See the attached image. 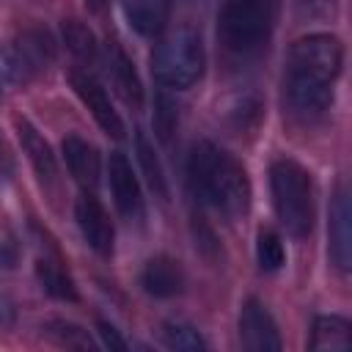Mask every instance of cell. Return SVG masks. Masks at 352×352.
<instances>
[{"label": "cell", "mask_w": 352, "mask_h": 352, "mask_svg": "<svg viewBox=\"0 0 352 352\" xmlns=\"http://www.w3.org/2000/svg\"><path fill=\"white\" fill-rule=\"evenodd\" d=\"M344 72V44L336 33H305L289 44L280 72V102L292 121L314 126L336 102Z\"/></svg>", "instance_id": "6da1fadb"}, {"label": "cell", "mask_w": 352, "mask_h": 352, "mask_svg": "<svg viewBox=\"0 0 352 352\" xmlns=\"http://www.w3.org/2000/svg\"><path fill=\"white\" fill-rule=\"evenodd\" d=\"M16 173V160H14V151L8 146V140L0 135V190L14 179Z\"/></svg>", "instance_id": "484cf974"}, {"label": "cell", "mask_w": 352, "mask_h": 352, "mask_svg": "<svg viewBox=\"0 0 352 352\" xmlns=\"http://www.w3.org/2000/svg\"><path fill=\"white\" fill-rule=\"evenodd\" d=\"M107 184H110V195L113 204L118 209V214L129 223V226H143L146 220V198H143V187L140 179L129 162V157L124 151H110L107 157Z\"/></svg>", "instance_id": "52a82bcc"}, {"label": "cell", "mask_w": 352, "mask_h": 352, "mask_svg": "<svg viewBox=\"0 0 352 352\" xmlns=\"http://www.w3.org/2000/svg\"><path fill=\"white\" fill-rule=\"evenodd\" d=\"M85 6H88L94 14H102V11L110 6V0H85Z\"/></svg>", "instance_id": "4316f807"}, {"label": "cell", "mask_w": 352, "mask_h": 352, "mask_svg": "<svg viewBox=\"0 0 352 352\" xmlns=\"http://www.w3.org/2000/svg\"><path fill=\"white\" fill-rule=\"evenodd\" d=\"M283 0H220L217 41L234 63L258 60L278 28Z\"/></svg>", "instance_id": "3957f363"}, {"label": "cell", "mask_w": 352, "mask_h": 352, "mask_svg": "<svg viewBox=\"0 0 352 352\" xmlns=\"http://www.w3.org/2000/svg\"><path fill=\"white\" fill-rule=\"evenodd\" d=\"M206 72V47L195 28L182 25L157 36L151 50V77L165 91H187Z\"/></svg>", "instance_id": "5b68a950"}, {"label": "cell", "mask_w": 352, "mask_h": 352, "mask_svg": "<svg viewBox=\"0 0 352 352\" xmlns=\"http://www.w3.org/2000/svg\"><path fill=\"white\" fill-rule=\"evenodd\" d=\"M176 126H179V104H176V99H170L162 91L154 99V132L162 143H170Z\"/></svg>", "instance_id": "cb8c5ba5"}, {"label": "cell", "mask_w": 352, "mask_h": 352, "mask_svg": "<svg viewBox=\"0 0 352 352\" xmlns=\"http://www.w3.org/2000/svg\"><path fill=\"white\" fill-rule=\"evenodd\" d=\"M60 41L74 58V69L94 72V66H102V44L94 36V30L82 19H63L60 25Z\"/></svg>", "instance_id": "ac0fdd59"}, {"label": "cell", "mask_w": 352, "mask_h": 352, "mask_svg": "<svg viewBox=\"0 0 352 352\" xmlns=\"http://www.w3.org/2000/svg\"><path fill=\"white\" fill-rule=\"evenodd\" d=\"M41 336L47 341H52L55 346H66V349H96V341L91 338V333L69 319H47L41 324Z\"/></svg>", "instance_id": "44dd1931"}, {"label": "cell", "mask_w": 352, "mask_h": 352, "mask_svg": "<svg viewBox=\"0 0 352 352\" xmlns=\"http://www.w3.org/2000/svg\"><path fill=\"white\" fill-rule=\"evenodd\" d=\"M160 338H162V346L165 349H176V352H198V349H206V338L201 336L198 327H192L190 322H182V319H170L160 327Z\"/></svg>", "instance_id": "7402d4cb"}, {"label": "cell", "mask_w": 352, "mask_h": 352, "mask_svg": "<svg viewBox=\"0 0 352 352\" xmlns=\"http://www.w3.org/2000/svg\"><path fill=\"white\" fill-rule=\"evenodd\" d=\"M14 129H16L19 146L25 151V157H28L36 179L41 182V187L44 190H58V184H60V168H58V157H55L52 146L47 143V138L25 116H14Z\"/></svg>", "instance_id": "4fadbf2b"}, {"label": "cell", "mask_w": 352, "mask_h": 352, "mask_svg": "<svg viewBox=\"0 0 352 352\" xmlns=\"http://www.w3.org/2000/svg\"><path fill=\"white\" fill-rule=\"evenodd\" d=\"M60 154H63V162L69 168V176L74 179V184L80 190H88V192H96L99 182H102V157H99V148L85 140L82 135H66L60 140Z\"/></svg>", "instance_id": "9a60e30c"}, {"label": "cell", "mask_w": 352, "mask_h": 352, "mask_svg": "<svg viewBox=\"0 0 352 352\" xmlns=\"http://www.w3.org/2000/svg\"><path fill=\"white\" fill-rule=\"evenodd\" d=\"M58 60V38L44 25H28L0 41V91L25 88Z\"/></svg>", "instance_id": "8992f818"}, {"label": "cell", "mask_w": 352, "mask_h": 352, "mask_svg": "<svg viewBox=\"0 0 352 352\" xmlns=\"http://www.w3.org/2000/svg\"><path fill=\"white\" fill-rule=\"evenodd\" d=\"M96 333H99V338H102V346H110V349H129V341L116 330L113 322L99 319V322H96Z\"/></svg>", "instance_id": "d4e9b609"}, {"label": "cell", "mask_w": 352, "mask_h": 352, "mask_svg": "<svg viewBox=\"0 0 352 352\" xmlns=\"http://www.w3.org/2000/svg\"><path fill=\"white\" fill-rule=\"evenodd\" d=\"M135 157H138V165H140V173L151 190V195L160 201V204H168L170 201V184H168V176H165V168L160 162V154L154 148V143L148 140V135L143 129H135Z\"/></svg>", "instance_id": "d6986e66"}, {"label": "cell", "mask_w": 352, "mask_h": 352, "mask_svg": "<svg viewBox=\"0 0 352 352\" xmlns=\"http://www.w3.org/2000/svg\"><path fill=\"white\" fill-rule=\"evenodd\" d=\"M129 28L143 38H157L170 22V0H121Z\"/></svg>", "instance_id": "e0dca14e"}, {"label": "cell", "mask_w": 352, "mask_h": 352, "mask_svg": "<svg viewBox=\"0 0 352 352\" xmlns=\"http://www.w3.org/2000/svg\"><path fill=\"white\" fill-rule=\"evenodd\" d=\"M33 275H36V283L38 289L58 300V302H77L80 300V292H77V280L72 278L69 267H66V258L60 256V250L55 245H47L38 256H36V264H33Z\"/></svg>", "instance_id": "5bb4252c"}, {"label": "cell", "mask_w": 352, "mask_h": 352, "mask_svg": "<svg viewBox=\"0 0 352 352\" xmlns=\"http://www.w3.org/2000/svg\"><path fill=\"white\" fill-rule=\"evenodd\" d=\"M184 283H187V278H184L182 264L168 253H154L151 258H146V264L140 270V286L154 300L179 297L184 292Z\"/></svg>", "instance_id": "2e32d148"}, {"label": "cell", "mask_w": 352, "mask_h": 352, "mask_svg": "<svg viewBox=\"0 0 352 352\" xmlns=\"http://www.w3.org/2000/svg\"><path fill=\"white\" fill-rule=\"evenodd\" d=\"M187 184L192 198L206 209L234 223L250 212L253 187L248 168L239 157L217 146L214 140H195L187 154Z\"/></svg>", "instance_id": "7a4b0ae2"}, {"label": "cell", "mask_w": 352, "mask_h": 352, "mask_svg": "<svg viewBox=\"0 0 352 352\" xmlns=\"http://www.w3.org/2000/svg\"><path fill=\"white\" fill-rule=\"evenodd\" d=\"M69 85L77 94V99L82 102V107L91 113V118L96 121V126L110 135V138H124V121L118 116V110L110 102L107 88L102 85V80L94 72L85 69H72L69 72Z\"/></svg>", "instance_id": "ba28073f"}, {"label": "cell", "mask_w": 352, "mask_h": 352, "mask_svg": "<svg viewBox=\"0 0 352 352\" xmlns=\"http://www.w3.org/2000/svg\"><path fill=\"white\" fill-rule=\"evenodd\" d=\"M74 223L80 228V236L85 239V245L102 256L110 258L116 250V226L110 220V212L104 209V204L96 198V192L82 190L74 201Z\"/></svg>", "instance_id": "9c48e42d"}, {"label": "cell", "mask_w": 352, "mask_h": 352, "mask_svg": "<svg viewBox=\"0 0 352 352\" xmlns=\"http://www.w3.org/2000/svg\"><path fill=\"white\" fill-rule=\"evenodd\" d=\"M256 264L267 275L283 270L286 248H283V236L275 228H258V234H256Z\"/></svg>", "instance_id": "603a6c76"}, {"label": "cell", "mask_w": 352, "mask_h": 352, "mask_svg": "<svg viewBox=\"0 0 352 352\" xmlns=\"http://www.w3.org/2000/svg\"><path fill=\"white\" fill-rule=\"evenodd\" d=\"M102 66L110 77L113 91L121 96V102L132 110H143V102H146L143 80L135 69V60L126 55V50L121 47L118 38H107L102 44Z\"/></svg>", "instance_id": "8fae6325"}, {"label": "cell", "mask_w": 352, "mask_h": 352, "mask_svg": "<svg viewBox=\"0 0 352 352\" xmlns=\"http://www.w3.org/2000/svg\"><path fill=\"white\" fill-rule=\"evenodd\" d=\"M302 3H314V0H302Z\"/></svg>", "instance_id": "83f0119b"}, {"label": "cell", "mask_w": 352, "mask_h": 352, "mask_svg": "<svg viewBox=\"0 0 352 352\" xmlns=\"http://www.w3.org/2000/svg\"><path fill=\"white\" fill-rule=\"evenodd\" d=\"M267 179L270 201L280 228L292 239L311 236L316 223V184L311 170L292 157H278L270 162Z\"/></svg>", "instance_id": "277c9868"}, {"label": "cell", "mask_w": 352, "mask_h": 352, "mask_svg": "<svg viewBox=\"0 0 352 352\" xmlns=\"http://www.w3.org/2000/svg\"><path fill=\"white\" fill-rule=\"evenodd\" d=\"M239 344L250 352H278L283 338L275 316L258 297H245L239 305Z\"/></svg>", "instance_id": "30bf717a"}, {"label": "cell", "mask_w": 352, "mask_h": 352, "mask_svg": "<svg viewBox=\"0 0 352 352\" xmlns=\"http://www.w3.org/2000/svg\"><path fill=\"white\" fill-rule=\"evenodd\" d=\"M349 190L341 182L330 198L327 212V256L338 275H349L352 270V231H349Z\"/></svg>", "instance_id": "7c38bea8"}, {"label": "cell", "mask_w": 352, "mask_h": 352, "mask_svg": "<svg viewBox=\"0 0 352 352\" xmlns=\"http://www.w3.org/2000/svg\"><path fill=\"white\" fill-rule=\"evenodd\" d=\"M352 346V322L338 314H319L311 324L308 349H330V352H346Z\"/></svg>", "instance_id": "ffe728a7"}]
</instances>
